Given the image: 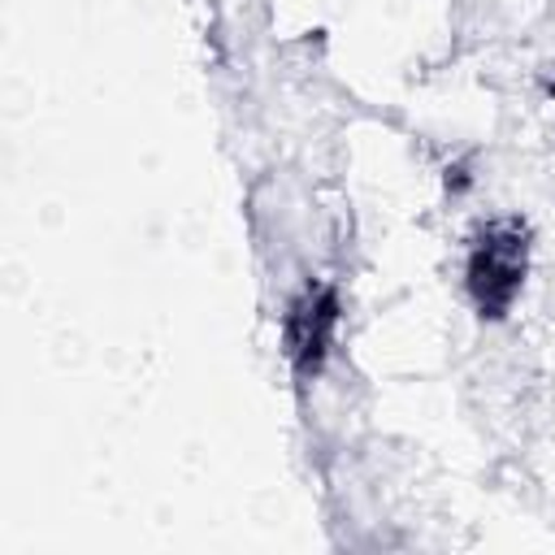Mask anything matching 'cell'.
<instances>
[{"label":"cell","instance_id":"cell-1","mask_svg":"<svg viewBox=\"0 0 555 555\" xmlns=\"http://www.w3.org/2000/svg\"><path fill=\"white\" fill-rule=\"evenodd\" d=\"M529 221L507 212L477 225L464 251V291L481 321H503L529 278Z\"/></svg>","mask_w":555,"mask_h":555},{"label":"cell","instance_id":"cell-2","mask_svg":"<svg viewBox=\"0 0 555 555\" xmlns=\"http://www.w3.org/2000/svg\"><path fill=\"white\" fill-rule=\"evenodd\" d=\"M334 334H338V291L334 286H304L282 317V343H286V360L299 377L321 373V364L334 351Z\"/></svg>","mask_w":555,"mask_h":555},{"label":"cell","instance_id":"cell-3","mask_svg":"<svg viewBox=\"0 0 555 555\" xmlns=\"http://www.w3.org/2000/svg\"><path fill=\"white\" fill-rule=\"evenodd\" d=\"M551 91H555V78H551Z\"/></svg>","mask_w":555,"mask_h":555}]
</instances>
